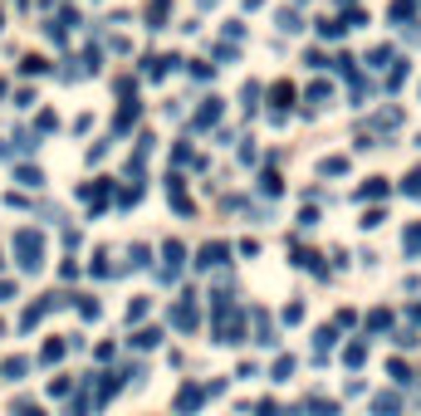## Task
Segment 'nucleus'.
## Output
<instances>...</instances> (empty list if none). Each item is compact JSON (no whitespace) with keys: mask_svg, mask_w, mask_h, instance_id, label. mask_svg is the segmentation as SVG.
<instances>
[{"mask_svg":"<svg viewBox=\"0 0 421 416\" xmlns=\"http://www.w3.org/2000/svg\"><path fill=\"white\" fill-rule=\"evenodd\" d=\"M216 118H221V98H206V108L196 113V128H210Z\"/></svg>","mask_w":421,"mask_h":416,"instance_id":"10","label":"nucleus"},{"mask_svg":"<svg viewBox=\"0 0 421 416\" xmlns=\"http://www.w3.org/2000/svg\"><path fill=\"white\" fill-rule=\"evenodd\" d=\"M275 103H280V108H284V103H294V88H289V83H275Z\"/></svg>","mask_w":421,"mask_h":416,"instance_id":"25","label":"nucleus"},{"mask_svg":"<svg viewBox=\"0 0 421 416\" xmlns=\"http://www.w3.org/2000/svg\"><path fill=\"white\" fill-rule=\"evenodd\" d=\"M284 324H304V304H289L284 308Z\"/></svg>","mask_w":421,"mask_h":416,"instance_id":"26","label":"nucleus"},{"mask_svg":"<svg viewBox=\"0 0 421 416\" xmlns=\"http://www.w3.org/2000/svg\"><path fill=\"white\" fill-rule=\"evenodd\" d=\"M367 196H373V201L387 196V181H367V186H362V201H367Z\"/></svg>","mask_w":421,"mask_h":416,"instance_id":"23","label":"nucleus"},{"mask_svg":"<svg viewBox=\"0 0 421 416\" xmlns=\"http://www.w3.org/2000/svg\"><path fill=\"white\" fill-rule=\"evenodd\" d=\"M387 373H392V382H397V387H407V382H411V368H407L402 357H392V368H387Z\"/></svg>","mask_w":421,"mask_h":416,"instance_id":"13","label":"nucleus"},{"mask_svg":"<svg viewBox=\"0 0 421 416\" xmlns=\"http://www.w3.org/2000/svg\"><path fill=\"white\" fill-rule=\"evenodd\" d=\"M201 402H206V387H201V382H186V387L177 392V416H196Z\"/></svg>","mask_w":421,"mask_h":416,"instance_id":"2","label":"nucleus"},{"mask_svg":"<svg viewBox=\"0 0 421 416\" xmlns=\"http://www.w3.org/2000/svg\"><path fill=\"white\" fill-rule=\"evenodd\" d=\"M260 191H270V196H275V191H280V177H275V172H265V177H260Z\"/></svg>","mask_w":421,"mask_h":416,"instance_id":"27","label":"nucleus"},{"mask_svg":"<svg viewBox=\"0 0 421 416\" xmlns=\"http://www.w3.org/2000/svg\"><path fill=\"white\" fill-rule=\"evenodd\" d=\"M304 411H309V416H338V402H324V397H309V402H304Z\"/></svg>","mask_w":421,"mask_h":416,"instance_id":"8","label":"nucleus"},{"mask_svg":"<svg viewBox=\"0 0 421 416\" xmlns=\"http://www.w3.org/2000/svg\"><path fill=\"white\" fill-rule=\"evenodd\" d=\"M133 343H137V348H157V343H162V328H137Z\"/></svg>","mask_w":421,"mask_h":416,"instance_id":"12","label":"nucleus"},{"mask_svg":"<svg viewBox=\"0 0 421 416\" xmlns=\"http://www.w3.org/2000/svg\"><path fill=\"white\" fill-rule=\"evenodd\" d=\"M324 103H329V83H313L309 88V108H324Z\"/></svg>","mask_w":421,"mask_h":416,"instance_id":"16","label":"nucleus"},{"mask_svg":"<svg viewBox=\"0 0 421 416\" xmlns=\"http://www.w3.org/2000/svg\"><path fill=\"white\" fill-rule=\"evenodd\" d=\"M402 250H407V255H416V250H421V221H416V226L402 235Z\"/></svg>","mask_w":421,"mask_h":416,"instance_id":"14","label":"nucleus"},{"mask_svg":"<svg viewBox=\"0 0 421 416\" xmlns=\"http://www.w3.org/2000/svg\"><path fill=\"white\" fill-rule=\"evenodd\" d=\"M280 30H289V34H294V30H299V15H294V10H284V15H280Z\"/></svg>","mask_w":421,"mask_h":416,"instance_id":"28","label":"nucleus"},{"mask_svg":"<svg viewBox=\"0 0 421 416\" xmlns=\"http://www.w3.org/2000/svg\"><path fill=\"white\" fill-rule=\"evenodd\" d=\"M324 172H333V177H343V172H348V162H343V157H329V162H324Z\"/></svg>","mask_w":421,"mask_h":416,"instance_id":"29","label":"nucleus"},{"mask_svg":"<svg viewBox=\"0 0 421 416\" xmlns=\"http://www.w3.org/2000/svg\"><path fill=\"white\" fill-rule=\"evenodd\" d=\"M20 416H44V411H39V406H30V402H25V406H20Z\"/></svg>","mask_w":421,"mask_h":416,"instance_id":"31","label":"nucleus"},{"mask_svg":"<svg viewBox=\"0 0 421 416\" xmlns=\"http://www.w3.org/2000/svg\"><path fill=\"white\" fill-rule=\"evenodd\" d=\"M172 324H177L182 333H191V328H196V299H191V294H186V299L177 304V314H172Z\"/></svg>","mask_w":421,"mask_h":416,"instance_id":"4","label":"nucleus"},{"mask_svg":"<svg viewBox=\"0 0 421 416\" xmlns=\"http://www.w3.org/2000/svg\"><path fill=\"white\" fill-rule=\"evenodd\" d=\"M6 299H15V284H10V279H0V304H6Z\"/></svg>","mask_w":421,"mask_h":416,"instance_id":"30","label":"nucleus"},{"mask_svg":"<svg viewBox=\"0 0 421 416\" xmlns=\"http://www.w3.org/2000/svg\"><path fill=\"white\" fill-rule=\"evenodd\" d=\"M343 362H348L353 373H358L362 362H367V343H348V348H343Z\"/></svg>","mask_w":421,"mask_h":416,"instance_id":"9","label":"nucleus"},{"mask_svg":"<svg viewBox=\"0 0 421 416\" xmlns=\"http://www.w3.org/2000/svg\"><path fill=\"white\" fill-rule=\"evenodd\" d=\"M15 259H20L25 275H35L44 265V235L39 230H15Z\"/></svg>","mask_w":421,"mask_h":416,"instance_id":"1","label":"nucleus"},{"mask_svg":"<svg viewBox=\"0 0 421 416\" xmlns=\"http://www.w3.org/2000/svg\"><path fill=\"white\" fill-rule=\"evenodd\" d=\"M373 411H378V416H402V397H397V392H378V397H373Z\"/></svg>","mask_w":421,"mask_h":416,"instance_id":"6","label":"nucleus"},{"mask_svg":"<svg viewBox=\"0 0 421 416\" xmlns=\"http://www.w3.org/2000/svg\"><path fill=\"white\" fill-rule=\"evenodd\" d=\"M74 308H79V314H84V319H98V299H79Z\"/></svg>","mask_w":421,"mask_h":416,"instance_id":"22","label":"nucleus"},{"mask_svg":"<svg viewBox=\"0 0 421 416\" xmlns=\"http://www.w3.org/2000/svg\"><path fill=\"white\" fill-rule=\"evenodd\" d=\"M15 181H20V186H39L44 177H39V167H20V172H15Z\"/></svg>","mask_w":421,"mask_h":416,"instance_id":"17","label":"nucleus"},{"mask_svg":"<svg viewBox=\"0 0 421 416\" xmlns=\"http://www.w3.org/2000/svg\"><path fill=\"white\" fill-rule=\"evenodd\" d=\"M0 265H6V259H0Z\"/></svg>","mask_w":421,"mask_h":416,"instance_id":"33","label":"nucleus"},{"mask_svg":"<svg viewBox=\"0 0 421 416\" xmlns=\"http://www.w3.org/2000/svg\"><path fill=\"white\" fill-rule=\"evenodd\" d=\"M402 191H407V196H411V201H421V172H411V177H407V181H402Z\"/></svg>","mask_w":421,"mask_h":416,"instance_id":"19","label":"nucleus"},{"mask_svg":"<svg viewBox=\"0 0 421 416\" xmlns=\"http://www.w3.org/2000/svg\"><path fill=\"white\" fill-rule=\"evenodd\" d=\"M226 245L221 240H210V245H201V255H196V270H216V265H226Z\"/></svg>","mask_w":421,"mask_h":416,"instance_id":"3","label":"nucleus"},{"mask_svg":"<svg viewBox=\"0 0 421 416\" xmlns=\"http://www.w3.org/2000/svg\"><path fill=\"white\" fill-rule=\"evenodd\" d=\"M64 353H69V343H64V338H49V343L39 348V362H44V368H55V362H59Z\"/></svg>","mask_w":421,"mask_h":416,"instance_id":"7","label":"nucleus"},{"mask_svg":"<svg viewBox=\"0 0 421 416\" xmlns=\"http://www.w3.org/2000/svg\"><path fill=\"white\" fill-rule=\"evenodd\" d=\"M333 343H338V333H333V328H319V338H313V357H324Z\"/></svg>","mask_w":421,"mask_h":416,"instance_id":"11","label":"nucleus"},{"mask_svg":"<svg viewBox=\"0 0 421 416\" xmlns=\"http://www.w3.org/2000/svg\"><path fill=\"white\" fill-rule=\"evenodd\" d=\"M162 259H167V270H162V279H177V275H182V259H186V250H182L177 240H167V250H162Z\"/></svg>","mask_w":421,"mask_h":416,"instance_id":"5","label":"nucleus"},{"mask_svg":"<svg viewBox=\"0 0 421 416\" xmlns=\"http://www.w3.org/2000/svg\"><path fill=\"white\" fill-rule=\"evenodd\" d=\"M411 10H416L411 0H397V6H392V20H411Z\"/></svg>","mask_w":421,"mask_h":416,"instance_id":"24","label":"nucleus"},{"mask_svg":"<svg viewBox=\"0 0 421 416\" xmlns=\"http://www.w3.org/2000/svg\"><path fill=\"white\" fill-rule=\"evenodd\" d=\"M25 373H30V357H10L6 362V377H25Z\"/></svg>","mask_w":421,"mask_h":416,"instance_id":"18","label":"nucleus"},{"mask_svg":"<svg viewBox=\"0 0 421 416\" xmlns=\"http://www.w3.org/2000/svg\"><path fill=\"white\" fill-rule=\"evenodd\" d=\"M294 368H299L294 357H280V362H275V382H289V377H294Z\"/></svg>","mask_w":421,"mask_h":416,"instance_id":"15","label":"nucleus"},{"mask_svg":"<svg viewBox=\"0 0 421 416\" xmlns=\"http://www.w3.org/2000/svg\"><path fill=\"white\" fill-rule=\"evenodd\" d=\"M137 319H147V299H133L128 304V324H137Z\"/></svg>","mask_w":421,"mask_h":416,"instance_id":"20","label":"nucleus"},{"mask_svg":"<svg viewBox=\"0 0 421 416\" xmlns=\"http://www.w3.org/2000/svg\"><path fill=\"white\" fill-rule=\"evenodd\" d=\"M416 319H421V304H416Z\"/></svg>","mask_w":421,"mask_h":416,"instance_id":"32","label":"nucleus"},{"mask_svg":"<svg viewBox=\"0 0 421 416\" xmlns=\"http://www.w3.org/2000/svg\"><path fill=\"white\" fill-rule=\"evenodd\" d=\"M392 324V314H387V308H378V314H367V328H387Z\"/></svg>","mask_w":421,"mask_h":416,"instance_id":"21","label":"nucleus"}]
</instances>
